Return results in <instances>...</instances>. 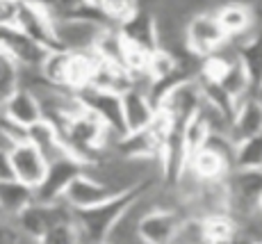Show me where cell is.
Returning a JSON list of instances; mask_svg holds the SVG:
<instances>
[{"instance_id":"cell-15","label":"cell","mask_w":262,"mask_h":244,"mask_svg":"<svg viewBox=\"0 0 262 244\" xmlns=\"http://www.w3.org/2000/svg\"><path fill=\"white\" fill-rule=\"evenodd\" d=\"M255 135H262V98L258 94L239 100L230 119V137L235 144Z\"/></svg>"},{"instance_id":"cell-13","label":"cell","mask_w":262,"mask_h":244,"mask_svg":"<svg viewBox=\"0 0 262 244\" xmlns=\"http://www.w3.org/2000/svg\"><path fill=\"white\" fill-rule=\"evenodd\" d=\"M123 98V119L128 133H142L158 116V105L142 87H130L121 94Z\"/></svg>"},{"instance_id":"cell-14","label":"cell","mask_w":262,"mask_h":244,"mask_svg":"<svg viewBox=\"0 0 262 244\" xmlns=\"http://www.w3.org/2000/svg\"><path fill=\"white\" fill-rule=\"evenodd\" d=\"M0 112L5 116H9L12 121H16L23 128H30L37 121L43 119V110H41V100L34 91L25 89V87H16L7 98L0 103Z\"/></svg>"},{"instance_id":"cell-29","label":"cell","mask_w":262,"mask_h":244,"mask_svg":"<svg viewBox=\"0 0 262 244\" xmlns=\"http://www.w3.org/2000/svg\"><path fill=\"white\" fill-rule=\"evenodd\" d=\"M16 9H18V3H14V0H0V28L14 25V21H16Z\"/></svg>"},{"instance_id":"cell-9","label":"cell","mask_w":262,"mask_h":244,"mask_svg":"<svg viewBox=\"0 0 262 244\" xmlns=\"http://www.w3.org/2000/svg\"><path fill=\"white\" fill-rule=\"evenodd\" d=\"M119 196L112 187H107L100 178H96L89 169H84L80 176H75L71 180V185L67 187L62 201L67 203L71 210H87V208H94L98 203H105L110 199Z\"/></svg>"},{"instance_id":"cell-17","label":"cell","mask_w":262,"mask_h":244,"mask_svg":"<svg viewBox=\"0 0 262 244\" xmlns=\"http://www.w3.org/2000/svg\"><path fill=\"white\" fill-rule=\"evenodd\" d=\"M121 34L125 42L139 46L146 50L158 48V23H155V14L148 9H139L133 18H128L123 25H119Z\"/></svg>"},{"instance_id":"cell-8","label":"cell","mask_w":262,"mask_h":244,"mask_svg":"<svg viewBox=\"0 0 262 244\" xmlns=\"http://www.w3.org/2000/svg\"><path fill=\"white\" fill-rule=\"evenodd\" d=\"M0 48L21 69H41L50 53L48 48H43L41 44H37L25 32H21L16 25L0 28Z\"/></svg>"},{"instance_id":"cell-35","label":"cell","mask_w":262,"mask_h":244,"mask_svg":"<svg viewBox=\"0 0 262 244\" xmlns=\"http://www.w3.org/2000/svg\"><path fill=\"white\" fill-rule=\"evenodd\" d=\"M14 3H25V0H14Z\"/></svg>"},{"instance_id":"cell-28","label":"cell","mask_w":262,"mask_h":244,"mask_svg":"<svg viewBox=\"0 0 262 244\" xmlns=\"http://www.w3.org/2000/svg\"><path fill=\"white\" fill-rule=\"evenodd\" d=\"M23 237L16 219L0 215V244H18Z\"/></svg>"},{"instance_id":"cell-32","label":"cell","mask_w":262,"mask_h":244,"mask_svg":"<svg viewBox=\"0 0 262 244\" xmlns=\"http://www.w3.org/2000/svg\"><path fill=\"white\" fill-rule=\"evenodd\" d=\"M237 240V237H235ZM235 240H219V242H208V244H235Z\"/></svg>"},{"instance_id":"cell-23","label":"cell","mask_w":262,"mask_h":244,"mask_svg":"<svg viewBox=\"0 0 262 244\" xmlns=\"http://www.w3.org/2000/svg\"><path fill=\"white\" fill-rule=\"evenodd\" d=\"M233 169H262V135L235 144Z\"/></svg>"},{"instance_id":"cell-24","label":"cell","mask_w":262,"mask_h":244,"mask_svg":"<svg viewBox=\"0 0 262 244\" xmlns=\"http://www.w3.org/2000/svg\"><path fill=\"white\" fill-rule=\"evenodd\" d=\"M208 137H210V126L205 124L203 116L196 114L194 119L183 128V141H185V149H187V157L199 153V151L205 146Z\"/></svg>"},{"instance_id":"cell-26","label":"cell","mask_w":262,"mask_h":244,"mask_svg":"<svg viewBox=\"0 0 262 244\" xmlns=\"http://www.w3.org/2000/svg\"><path fill=\"white\" fill-rule=\"evenodd\" d=\"M100 7L107 14V18L112 21V25H123L128 18H133L135 14L142 9L139 0H100Z\"/></svg>"},{"instance_id":"cell-11","label":"cell","mask_w":262,"mask_h":244,"mask_svg":"<svg viewBox=\"0 0 262 244\" xmlns=\"http://www.w3.org/2000/svg\"><path fill=\"white\" fill-rule=\"evenodd\" d=\"M185 215L180 210H160L153 208L139 221V240L146 244H171L178 235Z\"/></svg>"},{"instance_id":"cell-31","label":"cell","mask_w":262,"mask_h":244,"mask_svg":"<svg viewBox=\"0 0 262 244\" xmlns=\"http://www.w3.org/2000/svg\"><path fill=\"white\" fill-rule=\"evenodd\" d=\"M235 244H258V242L251 240V237H246V235H237V240H235Z\"/></svg>"},{"instance_id":"cell-20","label":"cell","mask_w":262,"mask_h":244,"mask_svg":"<svg viewBox=\"0 0 262 244\" xmlns=\"http://www.w3.org/2000/svg\"><path fill=\"white\" fill-rule=\"evenodd\" d=\"M187 169L194 174L199 180H226L228 174L233 171V165L228 160H224L219 153L210 149H201L199 153H194L187 162Z\"/></svg>"},{"instance_id":"cell-16","label":"cell","mask_w":262,"mask_h":244,"mask_svg":"<svg viewBox=\"0 0 262 244\" xmlns=\"http://www.w3.org/2000/svg\"><path fill=\"white\" fill-rule=\"evenodd\" d=\"M216 18H219L224 32L228 34V39H239L246 37L255 30V12L251 5L237 3V0H230V3L221 5L216 9Z\"/></svg>"},{"instance_id":"cell-7","label":"cell","mask_w":262,"mask_h":244,"mask_svg":"<svg viewBox=\"0 0 262 244\" xmlns=\"http://www.w3.org/2000/svg\"><path fill=\"white\" fill-rule=\"evenodd\" d=\"M21 32H25L30 39L41 44L48 50H62L57 42V30H55V16H50L46 9L37 7L34 3L25 0L18 3L16 9V21H14Z\"/></svg>"},{"instance_id":"cell-21","label":"cell","mask_w":262,"mask_h":244,"mask_svg":"<svg viewBox=\"0 0 262 244\" xmlns=\"http://www.w3.org/2000/svg\"><path fill=\"white\" fill-rule=\"evenodd\" d=\"M239 62L244 71L249 73L251 85L258 94L262 85V28H255L244 42L239 44Z\"/></svg>"},{"instance_id":"cell-27","label":"cell","mask_w":262,"mask_h":244,"mask_svg":"<svg viewBox=\"0 0 262 244\" xmlns=\"http://www.w3.org/2000/svg\"><path fill=\"white\" fill-rule=\"evenodd\" d=\"M39 242L41 244H80L78 226H75L73 219H67V221H62V223L50 228Z\"/></svg>"},{"instance_id":"cell-19","label":"cell","mask_w":262,"mask_h":244,"mask_svg":"<svg viewBox=\"0 0 262 244\" xmlns=\"http://www.w3.org/2000/svg\"><path fill=\"white\" fill-rule=\"evenodd\" d=\"M28 141L37 146V149L48 157V162L69 153L67 144H64V139H62V133H59L57 126L50 124L48 119H41L34 126H30L28 128Z\"/></svg>"},{"instance_id":"cell-5","label":"cell","mask_w":262,"mask_h":244,"mask_svg":"<svg viewBox=\"0 0 262 244\" xmlns=\"http://www.w3.org/2000/svg\"><path fill=\"white\" fill-rule=\"evenodd\" d=\"M84 169H87V165H84L82 160H78L75 155H71V153L50 160L46 178H43V182L34 190V199L41 201V203L62 201L64 192H67V187L71 185V180L75 176L82 174Z\"/></svg>"},{"instance_id":"cell-3","label":"cell","mask_w":262,"mask_h":244,"mask_svg":"<svg viewBox=\"0 0 262 244\" xmlns=\"http://www.w3.org/2000/svg\"><path fill=\"white\" fill-rule=\"evenodd\" d=\"M228 42V34L224 32L219 18L214 12H199L189 18L185 28V44L194 57L203 59L214 55L216 50Z\"/></svg>"},{"instance_id":"cell-33","label":"cell","mask_w":262,"mask_h":244,"mask_svg":"<svg viewBox=\"0 0 262 244\" xmlns=\"http://www.w3.org/2000/svg\"><path fill=\"white\" fill-rule=\"evenodd\" d=\"M258 212L262 215V196H260V201H258Z\"/></svg>"},{"instance_id":"cell-4","label":"cell","mask_w":262,"mask_h":244,"mask_svg":"<svg viewBox=\"0 0 262 244\" xmlns=\"http://www.w3.org/2000/svg\"><path fill=\"white\" fill-rule=\"evenodd\" d=\"M201 105H203L201 80L189 78V80H183V83L173 85V87L164 94V98L160 100L158 110L164 112L178 128H185L201 112Z\"/></svg>"},{"instance_id":"cell-18","label":"cell","mask_w":262,"mask_h":244,"mask_svg":"<svg viewBox=\"0 0 262 244\" xmlns=\"http://www.w3.org/2000/svg\"><path fill=\"white\" fill-rule=\"evenodd\" d=\"M37 201L34 199V187L25 185L18 178L12 180H0V215L16 219L28 206Z\"/></svg>"},{"instance_id":"cell-2","label":"cell","mask_w":262,"mask_h":244,"mask_svg":"<svg viewBox=\"0 0 262 244\" xmlns=\"http://www.w3.org/2000/svg\"><path fill=\"white\" fill-rule=\"evenodd\" d=\"M78 100L82 103L84 110L94 112L117 139H121L123 135H128L125 128V119H123V98L119 91L112 89H103L96 85H87V87L75 91Z\"/></svg>"},{"instance_id":"cell-22","label":"cell","mask_w":262,"mask_h":244,"mask_svg":"<svg viewBox=\"0 0 262 244\" xmlns=\"http://www.w3.org/2000/svg\"><path fill=\"white\" fill-rule=\"evenodd\" d=\"M69 62H71V53L69 50H50L41 67L43 78L50 85H55V87L69 89Z\"/></svg>"},{"instance_id":"cell-34","label":"cell","mask_w":262,"mask_h":244,"mask_svg":"<svg viewBox=\"0 0 262 244\" xmlns=\"http://www.w3.org/2000/svg\"><path fill=\"white\" fill-rule=\"evenodd\" d=\"M258 96H260V98H262V85H260V89H258Z\"/></svg>"},{"instance_id":"cell-12","label":"cell","mask_w":262,"mask_h":244,"mask_svg":"<svg viewBox=\"0 0 262 244\" xmlns=\"http://www.w3.org/2000/svg\"><path fill=\"white\" fill-rule=\"evenodd\" d=\"M12 165H14V176L18 180H23L25 185L34 187L37 190L39 185L43 182V178L48 174V157L41 153L34 144L30 141H21V144L12 146Z\"/></svg>"},{"instance_id":"cell-30","label":"cell","mask_w":262,"mask_h":244,"mask_svg":"<svg viewBox=\"0 0 262 244\" xmlns=\"http://www.w3.org/2000/svg\"><path fill=\"white\" fill-rule=\"evenodd\" d=\"M12 149H0V180H12L14 176V165H12Z\"/></svg>"},{"instance_id":"cell-10","label":"cell","mask_w":262,"mask_h":244,"mask_svg":"<svg viewBox=\"0 0 262 244\" xmlns=\"http://www.w3.org/2000/svg\"><path fill=\"white\" fill-rule=\"evenodd\" d=\"M55 30H57V42L62 50L87 53L96 48L105 25L82 21V18H55Z\"/></svg>"},{"instance_id":"cell-6","label":"cell","mask_w":262,"mask_h":244,"mask_svg":"<svg viewBox=\"0 0 262 244\" xmlns=\"http://www.w3.org/2000/svg\"><path fill=\"white\" fill-rule=\"evenodd\" d=\"M67 219H73V210L64 201H57V203L34 201L32 206H28L21 215L16 217V223L23 235L41 240L50 228L67 221Z\"/></svg>"},{"instance_id":"cell-1","label":"cell","mask_w":262,"mask_h":244,"mask_svg":"<svg viewBox=\"0 0 262 244\" xmlns=\"http://www.w3.org/2000/svg\"><path fill=\"white\" fill-rule=\"evenodd\" d=\"M144 187L125 192V194H119L105 203L87 208V210H73V221H75V226H78L80 244H105L107 242V235L114 228V223H117L119 217L125 212V208L137 199V194Z\"/></svg>"},{"instance_id":"cell-25","label":"cell","mask_w":262,"mask_h":244,"mask_svg":"<svg viewBox=\"0 0 262 244\" xmlns=\"http://www.w3.org/2000/svg\"><path fill=\"white\" fill-rule=\"evenodd\" d=\"M21 80V67L0 48V103L18 87Z\"/></svg>"}]
</instances>
